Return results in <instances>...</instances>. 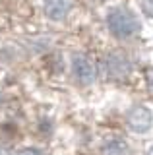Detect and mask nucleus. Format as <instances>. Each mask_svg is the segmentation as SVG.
Instances as JSON below:
<instances>
[{"label": "nucleus", "instance_id": "obj_3", "mask_svg": "<svg viewBox=\"0 0 153 155\" xmlns=\"http://www.w3.org/2000/svg\"><path fill=\"white\" fill-rule=\"evenodd\" d=\"M126 124L132 132L143 134L153 126V114L147 107L143 105H134L130 110L126 113Z\"/></svg>", "mask_w": 153, "mask_h": 155}, {"label": "nucleus", "instance_id": "obj_4", "mask_svg": "<svg viewBox=\"0 0 153 155\" xmlns=\"http://www.w3.org/2000/svg\"><path fill=\"white\" fill-rule=\"evenodd\" d=\"M45 16L52 21H62L68 18L72 10V0H43Z\"/></svg>", "mask_w": 153, "mask_h": 155}, {"label": "nucleus", "instance_id": "obj_9", "mask_svg": "<svg viewBox=\"0 0 153 155\" xmlns=\"http://www.w3.org/2000/svg\"><path fill=\"white\" fill-rule=\"evenodd\" d=\"M145 155H153V142L147 145V149H145Z\"/></svg>", "mask_w": 153, "mask_h": 155}, {"label": "nucleus", "instance_id": "obj_8", "mask_svg": "<svg viewBox=\"0 0 153 155\" xmlns=\"http://www.w3.org/2000/svg\"><path fill=\"white\" fill-rule=\"evenodd\" d=\"M14 155H43L39 149H35V147H25V149H20V151H16Z\"/></svg>", "mask_w": 153, "mask_h": 155}, {"label": "nucleus", "instance_id": "obj_6", "mask_svg": "<svg viewBox=\"0 0 153 155\" xmlns=\"http://www.w3.org/2000/svg\"><path fill=\"white\" fill-rule=\"evenodd\" d=\"M122 64H128L124 56H120V54H109L107 56V72H109V76L116 78V70H120V74L124 76V70H126V68H122Z\"/></svg>", "mask_w": 153, "mask_h": 155}, {"label": "nucleus", "instance_id": "obj_7", "mask_svg": "<svg viewBox=\"0 0 153 155\" xmlns=\"http://www.w3.org/2000/svg\"><path fill=\"white\" fill-rule=\"evenodd\" d=\"M142 12L153 19V0H142Z\"/></svg>", "mask_w": 153, "mask_h": 155}, {"label": "nucleus", "instance_id": "obj_1", "mask_svg": "<svg viewBox=\"0 0 153 155\" xmlns=\"http://www.w3.org/2000/svg\"><path fill=\"white\" fill-rule=\"evenodd\" d=\"M107 27L116 39H132L140 33V21L132 10L116 6L107 12Z\"/></svg>", "mask_w": 153, "mask_h": 155}, {"label": "nucleus", "instance_id": "obj_2", "mask_svg": "<svg viewBox=\"0 0 153 155\" xmlns=\"http://www.w3.org/2000/svg\"><path fill=\"white\" fill-rule=\"evenodd\" d=\"M72 74L82 85H89L97 80V64L91 56L78 52L72 56Z\"/></svg>", "mask_w": 153, "mask_h": 155}, {"label": "nucleus", "instance_id": "obj_5", "mask_svg": "<svg viewBox=\"0 0 153 155\" xmlns=\"http://www.w3.org/2000/svg\"><path fill=\"white\" fill-rule=\"evenodd\" d=\"M103 155H130V143L120 136H111L101 143Z\"/></svg>", "mask_w": 153, "mask_h": 155}]
</instances>
